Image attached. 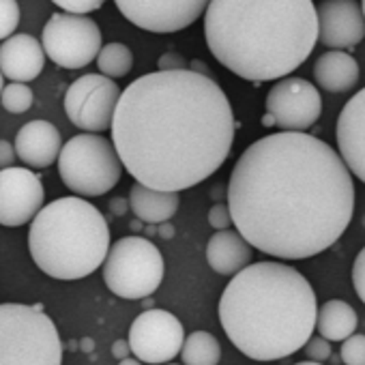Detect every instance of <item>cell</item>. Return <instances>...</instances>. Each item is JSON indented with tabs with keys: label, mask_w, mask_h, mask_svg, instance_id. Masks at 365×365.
Returning <instances> with one entry per match:
<instances>
[{
	"label": "cell",
	"mask_w": 365,
	"mask_h": 365,
	"mask_svg": "<svg viewBox=\"0 0 365 365\" xmlns=\"http://www.w3.org/2000/svg\"><path fill=\"white\" fill-rule=\"evenodd\" d=\"M118 365H142V361H140V359H131V356H127V359L118 361Z\"/></svg>",
	"instance_id": "37"
},
{
	"label": "cell",
	"mask_w": 365,
	"mask_h": 365,
	"mask_svg": "<svg viewBox=\"0 0 365 365\" xmlns=\"http://www.w3.org/2000/svg\"><path fill=\"white\" fill-rule=\"evenodd\" d=\"M209 224L220 232V230H228V226L232 224V215H230V209L228 205H215L211 211H209Z\"/></svg>",
	"instance_id": "31"
},
{
	"label": "cell",
	"mask_w": 365,
	"mask_h": 365,
	"mask_svg": "<svg viewBox=\"0 0 365 365\" xmlns=\"http://www.w3.org/2000/svg\"><path fill=\"white\" fill-rule=\"evenodd\" d=\"M165 365H174V363H165Z\"/></svg>",
	"instance_id": "42"
},
{
	"label": "cell",
	"mask_w": 365,
	"mask_h": 365,
	"mask_svg": "<svg viewBox=\"0 0 365 365\" xmlns=\"http://www.w3.org/2000/svg\"><path fill=\"white\" fill-rule=\"evenodd\" d=\"M264 125H277L284 131L309 129L322 112V99L318 88L303 78H284L273 84L267 95Z\"/></svg>",
	"instance_id": "12"
},
{
	"label": "cell",
	"mask_w": 365,
	"mask_h": 365,
	"mask_svg": "<svg viewBox=\"0 0 365 365\" xmlns=\"http://www.w3.org/2000/svg\"><path fill=\"white\" fill-rule=\"evenodd\" d=\"M318 318L312 284L282 262H256L237 273L220 299L228 339L254 361H277L305 348Z\"/></svg>",
	"instance_id": "4"
},
{
	"label": "cell",
	"mask_w": 365,
	"mask_h": 365,
	"mask_svg": "<svg viewBox=\"0 0 365 365\" xmlns=\"http://www.w3.org/2000/svg\"><path fill=\"white\" fill-rule=\"evenodd\" d=\"M228 209L241 237L262 254L312 258L337 243L352 220V172L309 133H271L237 159Z\"/></svg>",
	"instance_id": "1"
},
{
	"label": "cell",
	"mask_w": 365,
	"mask_h": 365,
	"mask_svg": "<svg viewBox=\"0 0 365 365\" xmlns=\"http://www.w3.org/2000/svg\"><path fill=\"white\" fill-rule=\"evenodd\" d=\"M318 11V41L329 50H350L365 39V16L356 0H324Z\"/></svg>",
	"instance_id": "15"
},
{
	"label": "cell",
	"mask_w": 365,
	"mask_h": 365,
	"mask_svg": "<svg viewBox=\"0 0 365 365\" xmlns=\"http://www.w3.org/2000/svg\"><path fill=\"white\" fill-rule=\"evenodd\" d=\"M294 365H322V363H316V361H301V363H294Z\"/></svg>",
	"instance_id": "39"
},
{
	"label": "cell",
	"mask_w": 365,
	"mask_h": 365,
	"mask_svg": "<svg viewBox=\"0 0 365 365\" xmlns=\"http://www.w3.org/2000/svg\"><path fill=\"white\" fill-rule=\"evenodd\" d=\"M84 348H86V350H91V348H93V344H91V339H84Z\"/></svg>",
	"instance_id": "40"
},
{
	"label": "cell",
	"mask_w": 365,
	"mask_h": 365,
	"mask_svg": "<svg viewBox=\"0 0 365 365\" xmlns=\"http://www.w3.org/2000/svg\"><path fill=\"white\" fill-rule=\"evenodd\" d=\"M127 339L135 359L150 365H165L180 354L185 329L165 309H146L131 322Z\"/></svg>",
	"instance_id": "11"
},
{
	"label": "cell",
	"mask_w": 365,
	"mask_h": 365,
	"mask_svg": "<svg viewBox=\"0 0 365 365\" xmlns=\"http://www.w3.org/2000/svg\"><path fill=\"white\" fill-rule=\"evenodd\" d=\"M341 361L346 365H365V335L354 333L341 341Z\"/></svg>",
	"instance_id": "27"
},
{
	"label": "cell",
	"mask_w": 365,
	"mask_h": 365,
	"mask_svg": "<svg viewBox=\"0 0 365 365\" xmlns=\"http://www.w3.org/2000/svg\"><path fill=\"white\" fill-rule=\"evenodd\" d=\"M123 91L103 73H86L78 78L65 93V114L84 133H101L112 129Z\"/></svg>",
	"instance_id": "10"
},
{
	"label": "cell",
	"mask_w": 365,
	"mask_h": 365,
	"mask_svg": "<svg viewBox=\"0 0 365 365\" xmlns=\"http://www.w3.org/2000/svg\"><path fill=\"white\" fill-rule=\"evenodd\" d=\"M123 168L114 142L97 133L73 135L58 155V174L65 187L80 198L108 194L120 180Z\"/></svg>",
	"instance_id": "7"
},
{
	"label": "cell",
	"mask_w": 365,
	"mask_h": 365,
	"mask_svg": "<svg viewBox=\"0 0 365 365\" xmlns=\"http://www.w3.org/2000/svg\"><path fill=\"white\" fill-rule=\"evenodd\" d=\"M335 138L344 163L359 180L365 182V88L350 97L341 108Z\"/></svg>",
	"instance_id": "16"
},
{
	"label": "cell",
	"mask_w": 365,
	"mask_h": 365,
	"mask_svg": "<svg viewBox=\"0 0 365 365\" xmlns=\"http://www.w3.org/2000/svg\"><path fill=\"white\" fill-rule=\"evenodd\" d=\"M0 101H3V108L11 114H24L33 108L35 95L31 91L29 84L22 82H11L5 86L3 95H0Z\"/></svg>",
	"instance_id": "25"
},
{
	"label": "cell",
	"mask_w": 365,
	"mask_h": 365,
	"mask_svg": "<svg viewBox=\"0 0 365 365\" xmlns=\"http://www.w3.org/2000/svg\"><path fill=\"white\" fill-rule=\"evenodd\" d=\"M178 202L180 200L176 192L150 190L146 185H140V182H135L129 192V207L133 215L140 222L153 224V226H161L170 222L178 211Z\"/></svg>",
	"instance_id": "21"
},
{
	"label": "cell",
	"mask_w": 365,
	"mask_h": 365,
	"mask_svg": "<svg viewBox=\"0 0 365 365\" xmlns=\"http://www.w3.org/2000/svg\"><path fill=\"white\" fill-rule=\"evenodd\" d=\"M0 365H63L58 329L39 303H0Z\"/></svg>",
	"instance_id": "6"
},
{
	"label": "cell",
	"mask_w": 365,
	"mask_h": 365,
	"mask_svg": "<svg viewBox=\"0 0 365 365\" xmlns=\"http://www.w3.org/2000/svg\"><path fill=\"white\" fill-rule=\"evenodd\" d=\"M20 24V5L18 0H0V41L14 37Z\"/></svg>",
	"instance_id": "26"
},
{
	"label": "cell",
	"mask_w": 365,
	"mask_h": 365,
	"mask_svg": "<svg viewBox=\"0 0 365 365\" xmlns=\"http://www.w3.org/2000/svg\"><path fill=\"white\" fill-rule=\"evenodd\" d=\"M46 50L33 35L20 33L0 46V71L11 82L29 84L43 71Z\"/></svg>",
	"instance_id": "17"
},
{
	"label": "cell",
	"mask_w": 365,
	"mask_h": 365,
	"mask_svg": "<svg viewBox=\"0 0 365 365\" xmlns=\"http://www.w3.org/2000/svg\"><path fill=\"white\" fill-rule=\"evenodd\" d=\"M314 80L327 93L352 91L359 82V63L344 50H329L316 58Z\"/></svg>",
	"instance_id": "20"
},
{
	"label": "cell",
	"mask_w": 365,
	"mask_h": 365,
	"mask_svg": "<svg viewBox=\"0 0 365 365\" xmlns=\"http://www.w3.org/2000/svg\"><path fill=\"white\" fill-rule=\"evenodd\" d=\"M97 67L106 78H125L133 67V52L125 43H108L97 56Z\"/></svg>",
	"instance_id": "24"
},
{
	"label": "cell",
	"mask_w": 365,
	"mask_h": 365,
	"mask_svg": "<svg viewBox=\"0 0 365 365\" xmlns=\"http://www.w3.org/2000/svg\"><path fill=\"white\" fill-rule=\"evenodd\" d=\"M29 250L46 275L63 282L82 279L103 267L110 254V228L88 200L58 198L31 222Z\"/></svg>",
	"instance_id": "5"
},
{
	"label": "cell",
	"mask_w": 365,
	"mask_h": 365,
	"mask_svg": "<svg viewBox=\"0 0 365 365\" xmlns=\"http://www.w3.org/2000/svg\"><path fill=\"white\" fill-rule=\"evenodd\" d=\"M118 11L133 26L168 35L192 26L207 14L211 0H114Z\"/></svg>",
	"instance_id": "13"
},
{
	"label": "cell",
	"mask_w": 365,
	"mask_h": 365,
	"mask_svg": "<svg viewBox=\"0 0 365 365\" xmlns=\"http://www.w3.org/2000/svg\"><path fill=\"white\" fill-rule=\"evenodd\" d=\"M159 235H161V237H163V239H165V237H170V235H172V228H170V224H168V222H165V224H161V226H159Z\"/></svg>",
	"instance_id": "36"
},
{
	"label": "cell",
	"mask_w": 365,
	"mask_h": 365,
	"mask_svg": "<svg viewBox=\"0 0 365 365\" xmlns=\"http://www.w3.org/2000/svg\"><path fill=\"white\" fill-rule=\"evenodd\" d=\"M205 39L235 76L250 82L284 80L316 48L318 11L312 0H211Z\"/></svg>",
	"instance_id": "3"
},
{
	"label": "cell",
	"mask_w": 365,
	"mask_h": 365,
	"mask_svg": "<svg viewBox=\"0 0 365 365\" xmlns=\"http://www.w3.org/2000/svg\"><path fill=\"white\" fill-rule=\"evenodd\" d=\"M56 7L63 9V14H73V16H86L103 7L106 0H52Z\"/></svg>",
	"instance_id": "28"
},
{
	"label": "cell",
	"mask_w": 365,
	"mask_h": 365,
	"mask_svg": "<svg viewBox=\"0 0 365 365\" xmlns=\"http://www.w3.org/2000/svg\"><path fill=\"white\" fill-rule=\"evenodd\" d=\"M125 205H127L125 200H112V211L120 215V213H125V209H127Z\"/></svg>",
	"instance_id": "35"
},
{
	"label": "cell",
	"mask_w": 365,
	"mask_h": 365,
	"mask_svg": "<svg viewBox=\"0 0 365 365\" xmlns=\"http://www.w3.org/2000/svg\"><path fill=\"white\" fill-rule=\"evenodd\" d=\"M235 133L226 93L192 69H157L133 80L112 120V142L135 182L176 194L224 165Z\"/></svg>",
	"instance_id": "2"
},
{
	"label": "cell",
	"mask_w": 365,
	"mask_h": 365,
	"mask_svg": "<svg viewBox=\"0 0 365 365\" xmlns=\"http://www.w3.org/2000/svg\"><path fill=\"white\" fill-rule=\"evenodd\" d=\"M352 284H354L356 297L365 303V247L354 258V264H352Z\"/></svg>",
	"instance_id": "30"
},
{
	"label": "cell",
	"mask_w": 365,
	"mask_h": 365,
	"mask_svg": "<svg viewBox=\"0 0 365 365\" xmlns=\"http://www.w3.org/2000/svg\"><path fill=\"white\" fill-rule=\"evenodd\" d=\"M16 157H18L16 146H11V142L7 140H0V168H11Z\"/></svg>",
	"instance_id": "33"
},
{
	"label": "cell",
	"mask_w": 365,
	"mask_h": 365,
	"mask_svg": "<svg viewBox=\"0 0 365 365\" xmlns=\"http://www.w3.org/2000/svg\"><path fill=\"white\" fill-rule=\"evenodd\" d=\"M46 56L63 69H82L101 52V31L88 16L54 14L43 26Z\"/></svg>",
	"instance_id": "9"
},
{
	"label": "cell",
	"mask_w": 365,
	"mask_h": 365,
	"mask_svg": "<svg viewBox=\"0 0 365 365\" xmlns=\"http://www.w3.org/2000/svg\"><path fill=\"white\" fill-rule=\"evenodd\" d=\"M356 324H359L356 312L346 301L333 299V301H327L318 309L316 329L329 341H344V339H348L350 335H354Z\"/></svg>",
	"instance_id": "22"
},
{
	"label": "cell",
	"mask_w": 365,
	"mask_h": 365,
	"mask_svg": "<svg viewBox=\"0 0 365 365\" xmlns=\"http://www.w3.org/2000/svg\"><path fill=\"white\" fill-rule=\"evenodd\" d=\"M305 354L309 361L322 363L331 356V341L324 339L322 335H312V339L305 344Z\"/></svg>",
	"instance_id": "29"
},
{
	"label": "cell",
	"mask_w": 365,
	"mask_h": 365,
	"mask_svg": "<svg viewBox=\"0 0 365 365\" xmlns=\"http://www.w3.org/2000/svg\"><path fill=\"white\" fill-rule=\"evenodd\" d=\"M361 9H363V16H365V0H361Z\"/></svg>",
	"instance_id": "41"
},
{
	"label": "cell",
	"mask_w": 365,
	"mask_h": 365,
	"mask_svg": "<svg viewBox=\"0 0 365 365\" xmlns=\"http://www.w3.org/2000/svg\"><path fill=\"white\" fill-rule=\"evenodd\" d=\"M46 192L41 178L29 168L0 170V226L20 228L43 209Z\"/></svg>",
	"instance_id": "14"
},
{
	"label": "cell",
	"mask_w": 365,
	"mask_h": 365,
	"mask_svg": "<svg viewBox=\"0 0 365 365\" xmlns=\"http://www.w3.org/2000/svg\"><path fill=\"white\" fill-rule=\"evenodd\" d=\"M61 150V131L50 120H31L16 135V153L29 168L52 165Z\"/></svg>",
	"instance_id": "18"
},
{
	"label": "cell",
	"mask_w": 365,
	"mask_h": 365,
	"mask_svg": "<svg viewBox=\"0 0 365 365\" xmlns=\"http://www.w3.org/2000/svg\"><path fill=\"white\" fill-rule=\"evenodd\" d=\"M176 69H187V63L182 61V56L168 52L159 58V71H176Z\"/></svg>",
	"instance_id": "32"
},
{
	"label": "cell",
	"mask_w": 365,
	"mask_h": 365,
	"mask_svg": "<svg viewBox=\"0 0 365 365\" xmlns=\"http://www.w3.org/2000/svg\"><path fill=\"white\" fill-rule=\"evenodd\" d=\"M182 365H217L222 359V346L209 331H194L185 337L180 350Z\"/></svg>",
	"instance_id": "23"
},
{
	"label": "cell",
	"mask_w": 365,
	"mask_h": 365,
	"mask_svg": "<svg viewBox=\"0 0 365 365\" xmlns=\"http://www.w3.org/2000/svg\"><path fill=\"white\" fill-rule=\"evenodd\" d=\"M163 256L155 243L142 237H123L103 262V282L120 299H146L163 282Z\"/></svg>",
	"instance_id": "8"
},
{
	"label": "cell",
	"mask_w": 365,
	"mask_h": 365,
	"mask_svg": "<svg viewBox=\"0 0 365 365\" xmlns=\"http://www.w3.org/2000/svg\"><path fill=\"white\" fill-rule=\"evenodd\" d=\"M3 91H5V76L0 71V95H3Z\"/></svg>",
	"instance_id": "38"
},
{
	"label": "cell",
	"mask_w": 365,
	"mask_h": 365,
	"mask_svg": "<svg viewBox=\"0 0 365 365\" xmlns=\"http://www.w3.org/2000/svg\"><path fill=\"white\" fill-rule=\"evenodd\" d=\"M252 245L241 237L239 230H220L209 239L207 262L220 275H237L252 262Z\"/></svg>",
	"instance_id": "19"
},
{
	"label": "cell",
	"mask_w": 365,
	"mask_h": 365,
	"mask_svg": "<svg viewBox=\"0 0 365 365\" xmlns=\"http://www.w3.org/2000/svg\"><path fill=\"white\" fill-rule=\"evenodd\" d=\"M112 354H114V359H118V361H123V359H127L129 354H133V352H131V346H129V339H116V341L112 344Z\"/></svg>",
	"instance_id": "34"
}]
</instances>
